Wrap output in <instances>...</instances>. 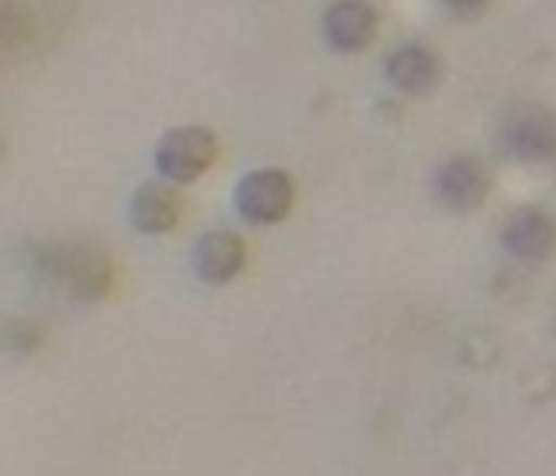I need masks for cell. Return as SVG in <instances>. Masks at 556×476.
<instances>
[{"label": "cell", "instance_id": "obj_1", "mask_svg": "<svg viewBox=\"0 0 556 476\" xmlns=\"http://www.w3.org/2000/svg\"><path fill=\"white\" fill-rule=\"evenodd\" d=\"M156 172L168 184H194L217 161V138L206 126H176L156 146Z\"/></svg>", "mask_w": 556, "mask_h": 476}, {"label": "cell", "instance_id": "obj_6", "mask_svg": "<svg viewBox=\"0 0 556 476\" xmlns=\"http://www.w3.org/2000/svg\"><path fill=\"white\" fill-rule=\"evenodd\" d=\"M184 217V199L168 179H146L130 199V222L146 237H164Z\"/></svg>", "mask_w": 556, "mask_h": 476}, {"label": "cell", "instance_id": "obj_11", "mask_svg": "<svg viewBox=\"0 0 556 476\" xmlns=\"http://www.w3.org/2000/svg\"><path fill=\"white\" fill-rule=\"evenodd\" d=\"M446 4H450V9H477L480 0H446Z\"/></svg>", "mask_w": 556, "mask_h": 476}, {"label": "cell", "instance_id": "obj_7", "mask_svg": "<svg viewBox=\"0 0 556 476\" xmlns=\"http://www.w3.org/2000/svg\"><path fill=\"white\" fill-rule=\"evenodd\" d=\"M503 248H507L515 260H526V263H541L553 255L556 248V222L553 214L538 206H522L507 217L503 225Z\"/></svg>", "mask_w": 556, "mask_h": 476}, {"label": "cell", "instance_id": "obj_3", "mask_svg": "<svg viewBox=\"0 0 556 476\" xmlns=\"http://www.w3.org/2000/svg\"><path fill=\"white\" fill-rule=\"evenodd\" d=\"M488 191H492V172L477 156H450L434 172V199L457 214L477 210L488 199Z\"/></svg>", "mask_w": 556, "mask_h": 476}, {"label": "cell", "instance_id": "obj_5", "mask_svg": "<svg viewBox=\"0 0 556 476\" xmlns=\"http://www.w3.org/2000/svg\"><path fill=\"white\" fill-rule=\"evenodd\" d=\"M58 275L77 298H103L111 290V255L100 245H65L58 252Z\"/></svg>", "mask_w": 556, "mask_h": 476}, {"label": "cell", "instance_id": "obj_9", "mask_svg": "<svg viewBox=\"0 0 556 476\" xmlns=\"http://www.w3.org/2000/svg\"><path fill=\"white\" fill-rule=\"evenodd\" d=\"M503 141L526 161H548L556 156V115L545 108H518L503 126Z\"/></svg>", "mask_w": 556, "mask_h": 476}, {"label": "cell", "instance_id": "obj_10", "mask_svg": "<svg viewBox=\"0 0 556 476\" xmlns=\"http://www.w3.org/2000/svg\"><path fill=\"white\" fill-rule=\"evenodd\" d=\"M386 80L404 96H427L439 88L442 62L427 47H396L386 58Z\"/></svg>", "mask_w": 556, "mask_h": 476}, {"label": "cell", "instance_id": "obj_4", "mask_svg": "<svg viewBox=\"0 0 556 476\" xmlns=\"http://www.w3.org/2000/svg\"><path fill=\"white\" fill-rule=\"evenodd\" d=\"M378 35V12L370 0H332L325 12V39L340 54H358Z\"/></svg>", "mask_w": 556, "mask_h": 476}, {"label": "cell", "instance_id": "obj_2", "mask_svg": "<svg viewBox=\"0 0 556 476\" xmlns=\"http://www.w3.org/2000/svg\"><path fill=\"white\" fill-rule=\"evenodd\" d=\"M232 206L244 222L252 225H275L294 210V179L282 168H260L248 172L237 184Z\"/></svg>", "mask_w": 556, "mask_h": 476}, {"label": "cell", "instance_id": "obj_8", "mask_svg": "<svg viewBox=\"0 0 556 476\" xmlns=\"http://www.w3.org/2000/svg\"><path fill=\"white\" fill-rule=\"evenodd\" d=\"M248 248L232 229H210L194 245V271L206 286H225L244 271Z\"/></svg>", "mask_w": 556, "mask_h": 476}]
</instances>
